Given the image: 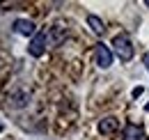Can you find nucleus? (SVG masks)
Returning a JSON list of instances; mask_svg holds the SVG:
<instances>
[{
	"instance_id": "6",
	"label": "nucleus",
	"mask_w": 149,
	"mask_h": 140,
	"mask_svg": "<svg viewBox=\"0 0 149 140\" xmlns=\"http://www.w3.org/2000/svg\"><path fill=\"white\" fill-rule=\"evenodd\" d=\"M46 37H48V44H53V46H57L64 37H67V30L64 28H60V25H53L48 32H46Z\"/></svg>"
},
{
	"instance_id": "3",
	"label": "nucleus",
	"mask_w": 149,
	"mask_h": 140,
	"mask_svg": "<svg viewBox=\"0 0 149 140\" xmlns=\"http://www.w3.org/2000/svg\"><path fill=\"white\" fill-rule=\"evenodd\" d=\"M94 57H96V64H99L101 69H108V67L112 64V53H110V48H108L106 44H96Z\"/></svg>"
},
{
	"instance_id": "8",
	"label": "nucleus",
	"mask_w": 149,
	"mask_h": 140,
	"mask_svg": "<svg viewBox=\"0 0 149 140\" xmlns=\"http://www.w3.org/2000/svg\"><path fill=\"white\" fill-rule=\"evenodd\" d=\"M87 25L92 28V32H96V35H101V32L106 30V28H103V21H101L99 16H94V14L87 16Z\"/></svg>"
},
{
	"instance_id": "11",
	"label": "nucleus",
	"mask_w": 149,
	"mask_h": 140,
	"mask_svg": "<svg viewBox=\"0 0 149 140\" xmlns=\"http://www.w3.org/2000/svg\"><path fill=\"white\" fill-rule=\"evenodd\" d=\"M0 133H2V122H0Z\"/></svg>"
},
{
	"instance_id": "4",
	"label": "nucleus",
	"mask_w": 149,
	"mask_h": 140,
	"mask_svg": "<svg viewBox=\"0 0 149 140\" xmlns=\"http://www.w3.org/2000/svg\"><path fill=\"white\" fill-rule=\"evenodd\" d=\"M14 32L21 37H35L37 35V25L30 18H19V21H14Z\"/></svg>"
},
{
	"instance_id": "12",
	"label": "nucleus",
	"mask_w": 149,
	"mask_h": 140,
	"mask_svg": "<svg viewBox=\"0 0 149 140\" xmlns=\"http://www.w3.org/2000/svg\"><path fill=\"white\" fill-rule=\"evenodd\" d=\"M145 5H147V7H149V0H147V2H145Z\"/></svg>"
},
{
	"instance_id": "2",
	"label": "nucleus",
	"mask_w": 149,
	"mask_h": 140,
	"mask_svg": "<svg viewBox=\"0 0 149 140\" xmlns=\"http://www.w3.org/2000/svg\"><path fill=\"white\" fill-rule=\"evenodd\" d=\"M46 44H48V37H46V30H41L37 35L32 37V41L28 44V53L32 55V57H41L44 51H46Z\"/></svg>"
},
{
	"instance_id": "5",
	"label": "nucleus",
	"mask_w": 149,
	"mask_h": 140,
	"mask_svg": "<svg viewBox=\"0 0 149 140\" xmlns=\"http://www.w3.org/2000/svg\"><path fill=\"white\" fill-rule=\"evenodd\" d=\"M122 136H124V140H145V131L138 124H126L124 131H122Z\"/></svg>"
},
{
	"instance_id": "7",
	"label": "nucleus",
	"mask_w": 149,
	"mask_h": 140,
	"mask_svg": "<svg viewBox=\"0 0 149 140\" xmlns=\"http://www.w3.org/2000/svg\"><path fill=\"white\" fill-rule=\"evenodd\" d=\"M119 129V122L115 120V117H103L101 122H99V131L101 133H112V131H117Z\"/></svg>"
},
{
	"instance_id": "1",
	"label": "nucleus",
	"mask_w": 149,
	"mask_h": 140,
	"mask_svg": "<svg viewBox=\"0 0 149 140\" xmlns=\"http://www.w3.org/2000/svg\"><path fill=\"white\" fill-rule=\"evenodd\" d=\"M112 48H115V55L122 60V62H129L131 57H133V44H131V39L126 35H117L112 39Z\"/></svg>"
},
{
	"instance_id": "9",
	"label": "nucleus",
	"mask_w": 149,
	"mask_h": 140,
	"mask_svg": "<svg viewBox=\"0 0 149 140\" xmlns=\"http://www.w3.org/2000/svg\"><path fill=\"white\" fill-rule=\"evenodd\" d=\"M142 64H145V67H147V71H149V53H145V55H142Z\"/></svg>"
},
{
	"instance_id": "10",
	"label": "nucleus",
	"mask_w": 149,
	"mask_h": 140,
	"mask_svg": "<svg viewBox=\"0 0 149 140\" xmlns=\"http://www.w3.org/2000/svg\"><path fill=\"white\" fill-rule=\"evenodd\" d=\"M142 92H145V90H142V88H135V90H133V97H140Z\"/></svg>"
}]
</instances>
